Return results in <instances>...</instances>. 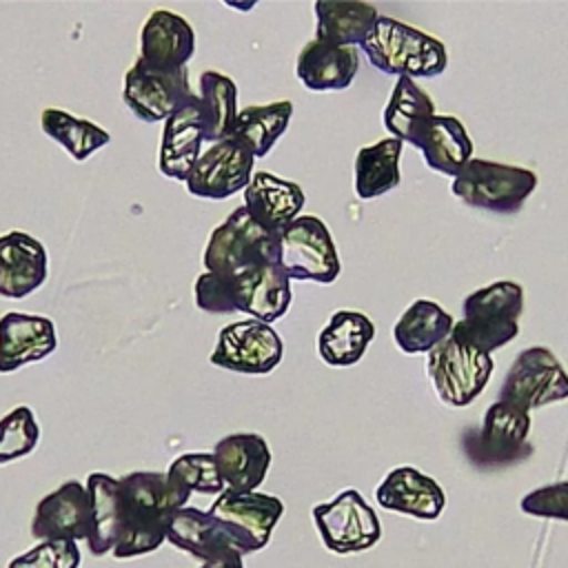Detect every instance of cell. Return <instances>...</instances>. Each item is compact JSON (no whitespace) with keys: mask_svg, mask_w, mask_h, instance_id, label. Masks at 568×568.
<instances>
[{"mask_svg":"<svg viewBox=\"0 0 568 568\" xmlns=\"http://www.w3.org/2000/svg\"><path fill=\"white\" fill-rule=\"evenodd\" d=\"M191 495L169 481L166 473L135 470L118 477L120 537L113 548L118 559L153 552L166 539L173 515Z\"/></svg>","mask_w":568,"mask_h":568,"instance_id":"cell-1","label":"cell"},{"mask_svg":"<svg viewBox=\"0 0 568 568\" xmlns=\"http://www.w3.org/2000/svg\"><path fill=\"white\" fill-rule=\"evenodd\" d=\"M359 49L375 69L397 78H433L448 64L446 47L435 36L388 16L377 18Z\"/></svg>","mask_w":568,"mask_h":568,"instance_id":"cell-2","label":"cell"},{"mask_svg":"<svg viewBox=\"0 0 568 568\" xmlns=\"http://www.w3.org/2000/svg\"><path fill=\"white\" fill-rule=\"evenodd\" d=\"M462 311L464 320L453 324L450 335L479 353L490 355L517 337V320L524 311V288L510 280L493 282L466 295Z\"/></svg>","mask_w":568,"mask_h":568,"instance_id":"cell-3","label":"cell"},{"mask_svg":"<svg viewBox=\"0 0 568 568\" xmlns=\"http://www.w3.org/2000/svg\"><path fill=\"white\" fill-rule=\"evenodd\" d=\"M535 186L537 175L530 169L484 158H470L450 182V191L457 200L490 213L519 211Z\"/></svg>","mask_w":568,"mask_h":568,"instance_id":"cell-4","label":"cell"},{"mask_svg":"<svg viewBox=\"0 0 568 568\" xmlns=\"http://www.w3.org/2000/svg\"><path fill=\"white\" fill-rule=\"evenodd\" d=\"M273 262L280 264V235L262 229L244 206L213 229L204 248L206 271L220 275H237Z\"/></svg>","mask_w":568,"mask_h":568,"instance_id":"cell-5","label":"cell"},{"mask_svg":"<svg viewBox=\"0 0 568 568\" xmlns=\"http://www.w3.org/2000/svg\"><path fill=\"white\" fill-rule=\"evenodd\" d=\"M495 362L490 355L448 335L428 353L426 371L437 397L453 408H464L475 402L493 375Z\"/></svg>","mask_w":568,"mask_h":568,"instance_id":"cell-6","label":"cell"},{"mask_svg":"<svg viewBox=\"0 0 568 568\" xmlns=\"http://www.w3.org/2000/svg\"><path fill=\"white\" fill-rule=\"evenodd\" d=\"M280 266L288 280L317 284L335 282L339 275V257L320 217L300 215L280 233Z\"/></svg>","mask_w":568,"mask_h":568,"instance_id":"cell-7","label":"cell"},{"mask_svg":"<svg viewBox=\"0 0 568 568\" xmlns=\"http://www.w3.org/2000/svg\"><path fill=\"white\" fill-rule=\"evenodd\" d=\"M311 515L322 544L335 555L368 550L382 537L379 517L355 488H346L331 501L317 504Z\"/></svg>","mask_w":568,"mask_h":568,"instance_id":"cell-8","label":"cell"},{"mask_svg":"<svg viewBox=\"0 0 568 568\" xmlns=\"http://www.w3.org/2000/svg\"><path fill=\"white\" fill-rule=\"evenodd\" d=\"M530 415L504 399H497L484 413V422L477 430L468 433L464 442L466 455L479 468H495L513 464L530 455L528 446Z\"/></svg>","mask_w":568,"mask_h":568,"instance_id":"cell-9","label":"cell"},{"mask_svg":"<svg viewBox=\"0 0 568 568\" xmlns=\"http://www.w3.org/2000/svg\"><path fill=\"white\" fill-rule=\"evenodd\" d=\"M499 399L526 413L564 402L568 399V375L550 348L530 346L515 357L501 384Z\"/></svg>","mask_w":568,"mask_h":568,"instance_id":"cell-10","label":"cell"},{"mask_svg":"<svg viewBox=\"0 0 568 568\" xmlns=\"http://www.w3.org/2000/svg\"><path fill=\"white\" fill-rule=\"evenodd\" d=\"M284 355V344L271 324L260 320H240L226 324L217 333V344L211 353V364L244 373V375H266L271 373Z\"/></svg>","mask_w":568,"mask_h":568,"instance_id":"cell-11","label":"cell"},{"mask_svg":"<svg viewBox=\"0 0 568 568\" xmlns=\"http://www.w3.org/2000/svg\"><path fill=\"white\" fill-rule=\"evenodd\" d=\"M209 515L220 519L242 555L262 550L284 515L280 497L266 493H235L224 488L211 504Z\"/></svg>","mask_w":568,"mask_h":568,"instance_id":"cell-12","label":"cell"},{"mask_svg":"<svg viewBox=\"0 0 568 568\" xmlns=\"http://www.w3.org/2000/svg\"><path fill=\"white\" fill-rule=\"evenodd\" d=\"M191 95L189 69L164 71L135 60L124 75L122 100L142 122H164Z\"/></svg>","mask_w":568,"mask_h":568,"instance_id":"cell-13","label":"cell"},{"mask_svg":"<svg viewBox=\"0 0 568 568\" xmlns=\"http://www.w3.org/2000/svg\"><path fill=\"white\" fill-rule=\"evenodd\" d=\"M255 158L235 138L211 144L186 178L191 195L202 200H226L237 191H244L253 175Z\"/></svg>","mask_w":568,"mask_h":568,"instance_id":"cell-14","label":"cell"},{"mask_svg":"<svg viewBox=\"0 0 568 568\" xmlns=\"http://www.w3.org/2000/svg\"><path fill=\"white\" fill-rule=\"evenodd\" d=\"M91 526L87 488L69 479L53 493L44 495L31 519V535L42 541H80L87 539Z\"/></svg>","mask_w":568,"mask_h":568,"instance_id":"cell-15","label":"cell"},{"mask_svg":"<svg viewBox=\"0 0 568 568\" xmlns=\"http://www.w3.org/2000/svg\"><path fill=\"white\" fill-rule=\"evenodd\" d=\"M224 277L231 282L235 313H246L253 320L271 324L280 320L291 306V280L277 262Z\"/></svg>","mask_w":568,"mask_h":568,"instance_id":"cell-16","label":"cell"},{"mask_svg":"<svg viewBox=\"0 0 568 568\" xmlns=\"http://www.w3.org/2000/svg\"><path fill=\"white\" fill-rule=\"evenodd\" d=\"M58 348L53 320L9 311L0 317V373H13L27 364L42 362Z\"/></svg>","mask_w":568,"mask_h":568,"instance_id":"cell-17","label":"cell"},{"mask_svg":"<svg viewBox=\"0 0 568 568\" xmlns=\"http://www.w3.org/2000/svg\"><path fill=\"white\" fill-rule=\"evenodd\" d=\"M195 53V31L180 13L169 9H155L140 31L138 60L153 69L178 71L186 69V62Z\"/></svg>","mask_w":568,"mask_h":568,"instance_id":"cell-18","label":"cell"},{"mask_svg":"<svg viewBox=\"0 0 568 568\" xmlns=\"http://www.w3.org/2000/svg\"><path fill=\"white\" fill-rule=\"evenodd\" d=\"M49 275L47 248L24 231L0 235V295L22 300L36 293Z\"/></svg>","mask_w":568,"mask_h":568,"instance_id":"cell-19","label":"cell"},{"mask_svg":"<svg viewBox=\"0 0 568 568\" xmlns=\"http://www.w3.org/2000/svg\"><path fill=\"white\" fill-rule=\"evenodd\" d=\"M204 122L200 113V100L193 93L180 109H175L164 120L162 142H160V171L171 178L186 182L191 169L202 155Z\"/></svg>","mask_w":568,"mask_h":568,"instance_id":"cell-20","label":"cell"},{"mask_svg":"<svg viewBox=\"0 0 568 568\" xmlns=\"http://www.w3.org/2000/svg\"><path fill=\"white\" fill-rule=\"evenodd\" d=\"M375 499L386 510L424 521L437 519L446 504L442 486L413 466L393 468L375 488Z\"/></svg>","mask_w":568,"mask_h":568,"instance_id":"cell-21","label":"cell"},{"mask_svg":"<svg viewBox=\"0 0 568 568\" xmlns=\"http://www.w3.org/2000/svg\"><path fill=\"white\" fill-rule=\"evenodd\" d=\"M215 466L224 488L235 493L255 490L271 466V450L257 433H233L222 437L213 448Z\"/></svg>","mask_w":568,"mask_h":568,"instance_id":"cell-22","label":"cell"},{"mask_svg":"<svg viewBox=\"0 0 568 568\" xmlns=\"http://www.w3.org/2000/svg\"><path fill=\"white\" fill-rule=\"evenodd\" d=\"M304 200L300 184L268 171H257L244 189L242 206L262 229L280 235L295 217H300Z\"/></svg>","mask_w":568,"mask_h":568,"instance_id":"cell-23","label":"cell"},{"mask_svg":"<svg viewBox=\"0 0 568 568\" xmlns=\"http://www.w3.org/2000/svg\"><path fill=\"white\" fill-rule=\"evenodd\" d=\"M359 69V51L355 47H337L313 38L297 55L295 73L308 91H342Z\"/></svg>","mask_w":568,"mask_h":568,"instance_id":"cell-24","label":"cell"},{"mask_svg":"<svg viewBox=\"0 0 568 568\" xmlns=\"http://www.w3.org/2000/svg\"><path fill=\"white\" fill-rule=\"evenodd\" d=\"M166 539L175 548L189 552L200 561H211L231 552H240L220 519L191 506H184L173 515Z\"/></svg>","mask_w":568,"mask_h":568,"instance_id":"cell-25","label":"cell"},{"mask_svg":"<svg viewBox=\"0 0 568 568\" xmlns=\"http://www.w3.org/2000/svg\"><path fill=\"white\" fill-rule=\"evenodd\" d=\"M375 337V326L359 311H337L317 337V353L328 366L357 364Z\"/></svg>","mask_w":568,"mask_h":568,"instance_id":"cell-26","label":"cell"},{"mask_svg":"<svg viewBox=\"0 0 568 568\" xmlns=\"http://www.w3.org/2000/svg\"><path fill=\"white\" fill-rule=\"evenodd\" d=\"M315 38L337 47H359L371 29L375 27L379 13L368 2L355 0H317L315 2Z\"/></svg>","mask_w":568,"mask_h":568,"instance_id":"cell-27","label":"cell"},{"mask_svg":"<svg viewBox=\"0 0 568 568\" xmlns=\"http://www.w3.org/2000/svg\"><path fill=\"white\" fill-rule=\"evenodd\" d=\"M428 169L455 178L457 171L473 158V142L466 126L453 115H433L415 144Z\"/></svg>","mask_w":568,"mask_h":568,"instance_id":"cell-28","label":"cell"},{"mask_svg":"<svg viewBox=\"0 0 568 568\" xmlns=\"http://www.w3.org/2000/svg\"><path fill=\"white\" fill-rule=\"evenodd\" d=\"M453 317L430 300H415L395 322L393 339L408 355L430 353L453 331Z\"/></svg>","mask_w":568,"mask_h":568,"instance_id":"cell-29","label":"cell"},{"mask_svg":"<svg viewBox=\"0 0 568 568\" xmlns=\"http://www.w3.org/2000/svg\"><path fill=\"white\" fill-rule=\"evenodd\" d=\"M435 115V104L430 95L417 87L410 78H397L388 104L384 109V126L390 138L399 140L402 144H417L419 135L428 126Z\"/></svg>","mask_w":568,"mask_h":568,"instance_id":"cell-30","label":"cell"},{"mask_svg":"<svg viewBox=\"0 0 568 568\" xmlns=\"http://www.w3.org/2000/svg\"><path fill=\"white\" fill-rule=\"evenodd\" d=\"M402 142L384 138L371 146H362L355 155V193L359 200L379 197L402 182L399 173Z\"/></svg>","mask_w":568,"mask_h":568,"instance_id":"cell-31","label":"cell"},{"mask_svg":"<svg viewBox=\"0 0 568 568\" xmlns=\"http://www.w3.org/2000/svg\"><path fill=\"white\" fill-rule=\"evenodd\" d=\"M91 526L87 535V546L93 557L113 552L120 537L118 519V477L106 473H91L87 481Z\"/></svg>","mask_w":568,"mask_h":568,"instance_id":"cell-32","label":"cell"},{"mask_svg":"<svg viewBox=\"0 0 568 568\" xmlns=\"http://www.w3.org/2000/svg\"><path fill=\"white\" fill-rule=\"evenodd\" d=\"M291 115L293 102L288 100L244 106L237 111L231 138L240 140L253 153V158H264L286 131Z\"/></svg>","mask_w":568,"mask_h":568,"instance_id":"cell-33","label":"cell"},{"mask_svg":"<svg viewBox=\"0 0 568 568\" xmlns=\"http://www.w3.org/2000/svg\"><path fill=\"white\" fill-rule=\"evenodd\" d=\"M200 113L204 122V142H220L231 138L237 118V87L220 71H204L200 75Z\"/></svg>","mask_w":568,"mask_h":568,"instance_id":"cell-34","label":"cell"},{"mask_svg":"<svg viewBox=\"0 0 568 568\" xmlns=\"http://www.w3.org/2000/svg\"><path fill=\"white\" fill-rule=\"evenodd\" d=\"M40 126L75 162H84L89 155H93L98 149H102L111 142V133L104 131L102 126H98L95 122L71 115L55 106H49L42 111Z\"/></svg>","mask_w":568,"mask_h":568,"instance_id":"cell-35","label":"cell"},{"mask_svg":"<svg viewBox=\"0 0 568 568\" xmlns=\"http://www.w3.org/2000/svg\"><path fill=\"white\" fill-rule=\"evenodd\" d=\"M166 477L189 495H220L224 490L213 453H184L175 457L166 470Z\"/></svg>","mask_w":568,"mask_h":568,"instance_id":"cell-36","label":"cell"},{"mask_svg":"<svg viewBox=\"0 0 568 568\" xmlns=\"http://www.w3.org/2000/svg\"><path fill=\"white\" fill-rule=\"evenodd\" d=\"M38 442L40 426L29 406H16L0 419V464L31 455Z\"/></svg>","mask_w":568,"mask_h":568,"instance_id":"cell-37","label":"cell"},{"mask_svg":"<svg viewBox=\"0 0 568 568\" xmlns=\"http://www.w3.org/2000/svg\"><path fill=\"white\" fill-rule=\"evenodd\" d=\"M80 548L75 541H42L9 561L7 568H78Z\"/></svg>","mask_w":568,"mask_h":568,"instance_id":"cell-38","label":"cell"},{"mask_svg":"<svg viewBox=\"0 0 568 568\" xmlns=\"http://www.w3.org/2000/svg\"><path fill=\"white\" fill-rule=\"evenodd\" d=\"M519 508L530 517L568 521V481L548 484L521 497Z\"/></svg>","mask_w":568,"mask_h":568,"instance_id":"cell-39","label":"cell"},{"mask_svg":"<svg viewBox=\"0 0 568 568\" xmlns=\"http://www.w3.org/2000/svg\"><path fill=\"white\" fill-rule=\"evenodd\" d=\"M202 568H244V564H242V555L240 552H231V555L204 561Z\"/></svg>","mask_w":568,"mask_h":568,"instance_id":"cell-40","label":"cell"}]
</instances>
